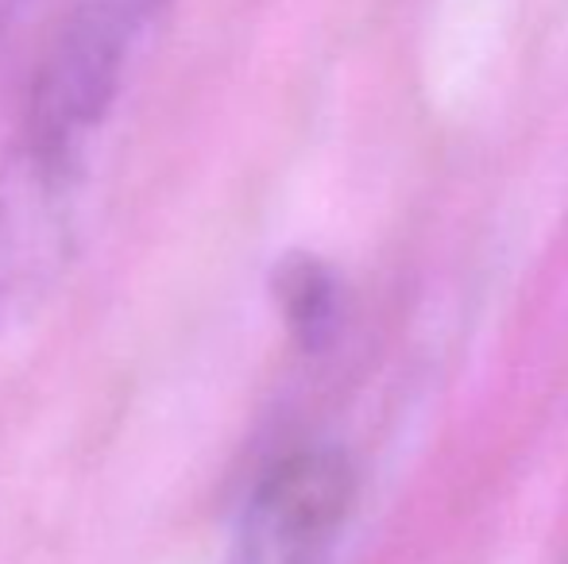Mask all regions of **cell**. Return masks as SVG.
<instances>
[{
	"mask_svg": "<svg viewBox=\"0 0 568 564\" xmlns=\"http://www.w3.org/2000/svg\"><path fill=\"white\" fill-rule=\"evenodd\" d=\"M93 171L23 147L0 158V337L62 283L85 233Z\"/></svg>",
	"mask_w": 568,
	"mask_h": 564,
	"instance_id": "cell-2",
	"label": "cell"
},
{
	"mask_svg": "<svg viewBox=\"0 0 568 564\" xmlns=\"http://www.w3.org/2000/svg\"><path fill=\"white\" fill-rule=\"evenodd\" d=\"M225 564H294V561H278V557H267V553H252V550H229Z\"/></svg>",
	"mask_w": 568,
	"mask_h": 564,
	"instance_id": "cell-4",
	"label": "cell"
},
{
	"mask_svg": "<svg viewBox=\"0 0 568 564\" xmlns=\"http://www.w3.org/2000/svg\"><path fill=\"white\" fill-rule=\"evenodd\" d=\"M171 0H78L36 66L16 147L93 171V151L163 35Z\"/></svg>",
	"mask_w": 568,
	"mask_h": 564,
	"instance_id": "cell-1",
	"label": "cell"
},
{
	"mask_svg": "<svg viewBox=\"0 0 568 564\" xmlns=\"http://www.w3.org/2000/svg\"><path fill=\"white\" fill-rule=\"evenodd\" d=\"M8 8H12V0H0V16H4V12H8Z\"/></svg>",
	"mask_w": 568,
	"mask_h": 564,
	"instance_id": "cell-5",
	"label": "cell"
},
{
	"mask_svg": "<svg viewBox=\"0 0 568 564\" xmlns=\"http://www.w3.org/2000/svg\"><path fill=\"white\" fill-rule=\"evenodd\" d=\"M278 298H283L291 325L306 340H314L317 332L329 325V317H333L329 275H325L317 264H310V259H302V264H298V259H294V264H286V271L278 275Z\"/></svg>",
	"mask_w": 568,
	"mask_h": 564,
	"instance_id": "cell-3",
	"label": "cell"
}]
</instances>
